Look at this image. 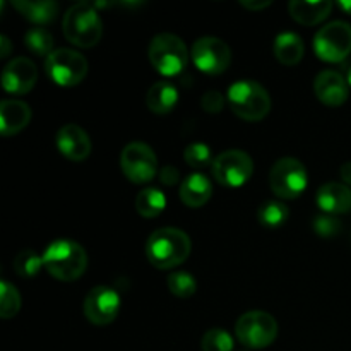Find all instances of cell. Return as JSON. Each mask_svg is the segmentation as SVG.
Returning <instances> with one entry per match:
<instances>
[{
    "mask_svg": "<svg viewBox=\"0 0 351 351\" xmlns=\"http://www.w3.org/2000/svg\"><path fill=\"white\" fill-rule=\"evenodd\" d=\"M82 311L91 324H112L120 312V295L110 287H95L86 297Z\"/></svg>",
    "mask_w": 351,
    "mask_h": 351,
    "instance_id": "4fadbf2b",
    "label": "cell"
},
{
    "mask_svg": "<svg viewBox=\"0 0 351 351\" xmlns=\"http://www.w3.org/2000/svg\"><path fill=\"white\" fill-rule=\"evenodd\" d=\"M348 84L351 86V67L348 69Z\"/></svg>",
    "mask_w": 351,
    "mask_h": 351,
    "instance_id": "f35d334b",
    "label": "cell"
},
{
    "mask_svg": "<svg viewBox=\"0 0 351 351\" xmlns=\"http://www.w3.org/2000/svg\"><path fill=\"white\" fill-rule=\"evenodd\" d=\"M201 106L206 113L216 115V113H219L223 108H225V98H223L221 93L208 91L204 96H202Z\"/></svg>",
    "mask_w": 351,
    "mask_h": 351,
    "instance_id": "d6a6232c",
    "label": "cell"
},
{
    "mask_svg": "<svg viewBox=\"0 0 351 351\" xmlns=\"http://www.w3.org/2000/svg\"><path fill=\"white\" fill-rule=\"evenodd\" d=\"M315 201L324 215H343L351 211V189L341 182H329L319 189Z\"/></svg>",
    "mask_w": 351,
    "mask_h": 351,
    "instance_id": "ac0fdd59",
    "label": "cell"
},
{
    "mask_svg": "<svg viewBox=\"0 0 351 351\" xmlns=\"http://www.w3.org/2000/svg\"><path fill=\"white\" fill-rule=\"evenodd\" d=\"M213 177L223 187H242L254 173V161L245 151L228 149L219 154L211 165Z\"/></svg>",
    "mask_w": 351,
    "mask_h": 351,
    "instance_id": "8fae6325",
    "label": "cell"
},
{
    "mask_svg": "<svg viewBox=\"0 0 351 351\" xmlns=\"http://www.w3.org/2000/svg\"><path fill=\"white\" fill-rule=\"evenodd\" d=\"M58 151L71 161H84L91 154L93 144L88 132L75 123H65L55 137Z\"/></svg>",
    "mask_w": 351,
    "mask_h": 351,
    "instance_id": "9a60e30c",
    "label": "cell"
},
{
    "mask_svg": "<svg viewBox=\"0 0 351 351\" xmlns=\"http://www.w3.org/2000/svg\"><path fill=\"white\" fill-rule=\"evenodd\" d=\"M274 57L283 65H297L304 58V40L297 33H280L274 40Z\"/></svg>",
    "mask_w": 351,
    "mask_h": 351,
    "instance_id": "7402d4cb",
    "label": "cell"
},
{
    "mask_svg": "<svg viewBox=\"0 0 351 351\" xmlns=\"http://www.w3.org/2000/svg\"><path fill=\"white\" fill-rule=\"evenodd\" d=\"M314 50L324 62L338 64L351 53V24L345 21H332L317 31L314 38Z\"/></svg>",
    "mask_w": 351,
    "mask_h": 351,
    "instance_id": "9c48e42d",
    "label": "cell"
},
{
    "mask_svg": "<svg viewBox=\"0 0 351 351\" xmlns=\"http://www.w3.org/2000/svg\"><path fill=\"white\" fill-rule=\"evenodd\" d=\"M38 81V67L26 57H17L5 65L2 72V86L10 95H26Z\"/></svg>",
    "mask_w": 351,
    "mask_h": 351,
    "instance_id": "5bb4252c",
    "label": "cell"
},
{
    "mask_svg": "<svg viewBox=\"0 0 351 351\" xmlns=\"http://www.w3.org/2000/svg\"><path fill=\"white\" fill-rule=\"evenodd\" d=\"M339 177H341L343 184L348 185V187L351 189V161L341 165V168H339Z\"/></svg>",
    "mask_w": 351,
    "mask_h": 351,
    "instance_id": "d590c367",
    "label": "cell"
},
{
    "mask_svg": "<svg viewBox=\"0 0 351 351\" xmlns=\"http://www.w3.org/2000/svg\"><path fill=\"white\" fill-rule=\"evenodd\" d=\"M288 10L293 21L304 26H315L328 19L332 10L331 2H302V0H293L288 3Z\"/></svg>",
    "mask_w": 351,
    "mask_h": 351,
    "instance_id": "44dd1931",
    "label": "cell"
},
{
    "mask_svg": "<svg viewBox=\"0 0 351 351\" xmlns=\"http://www.w3.org/2000/svg\"><path fill=\"white\" fill-rule=\"evenodd\" d=\"M64 36L79 48H93L103 36V23L96 5L77 2L65 12L62 21Z\"/></svg>",
    "mask_w": 351,
    "mask_h": 351,
    "instance_id": "3957f363",
    "label": "cell"
},
{
    "mask_svg": "<svg viewBox=\"0 0 351 351\" xmlns=\"http://www.w3.org/2000/svg\"><path fill=\"white\" fill-rule=\"evenodd\" d=\"M228 105L239 119L259 122L271 110V96L266 88L256 81H237L228 88Z\"/></svg>",
    "mask_w": 351,
    "mask_h": 351,
    "instance_id": "277c9868",
    "label": "cell"
},
{
    "mask_svg": "<svg viewBox=\"0 0 351 351\" xmlns=\"http://www.w3.org/2000/svg\"><path fill=\"white\" fill-rule=\"evenodd\" d=\"M14 7L19 10L21 16L24 19L31 21L33 24H50L51 21L57 17L58 5L50 0H43V2H27V0H17L14 2Z\"/></svg>",
    "mask_w": 351,
    "mask_h": 351,
    "instance_id": "603a6c76",
    "label": "cell"
},
{
    "mask_svg": "<svg viewBox=\"0 0 351 351\" xmlns=\"http://www.w3.org/2000/svg\"><path fill=\"white\" fill-rule=\"evenodd\" d=\"M192 60L204 74L218 75L232 64V50L219 38L202 36L192 47Z\"/></svg>",
    "mask_w": 351,
    "mask_h": 351,
    "instance_id": "7c38bea8",
    "label": "cell"
},
{
    "mask_svg": "<svg viewBox=\"0 0 351 351\" xmlns=\"http://www.w3.org/2000/svg\"><path fill=\"white\" fill-rule=\"evenodd\" d=\"M240 5L245 7L247 10H263L266 9V7L271 5L269 0H264V2H261V0H257V2H250V0H247V2H240Z\"/></svg>",
    "mask_w": 351,
    "mask_h": 351,
    "instance_id": "e575fe53",
    "label": "cell"
},
{
    "mask_svg": "<svg viewBox=\"0 0 351 351\" xmlns=\"http://www.w3.org/2000/svg\"><path fill=\"white\" fill-rule=\"evenodd\" d=\"M312 228H314L315 235H319L321 239H332V237H336L341 232L343 225L336 216L321 215L317 216V218H314Z\"/></svg>",
    "mask_w": 351,
    "mask_h": 351,
    "instance_id": "1f68e13d",
    "label": "cell"
},
{
    "mask_svg": "<svg viewBox=\"0 0 351 351\" xmlns=\"http://www.w3.org/2000/svg\"><path fill=\"white\" fill-rule=\"evenodd\" d=\"M160 182L167 187H173L175 184H178V178H180V171L173 167V165H167L160 170Z\"/></svg>",
    "mask_w": 351,
    "mask_h": 351,
    "instance_id": "836d02e7",
    "label": "cell"
},
{
    "mask_svg": "<svg viewBox=\"0 0 351 351\" xmlns=\"http://www.w3.org/2000/svg\"><path fill=\"white\" fill-rule=\"evenodd\" d=\"M213 195V184L206 175L192 173L182 182L180 199L187 208H202Z\"/></svg>",
    "mask_w": 351,
    "mask_h": 351,
    "instance_id": "d6986e66",
    "label": "cell"
},
{
    "mask_svg": "<svg viewBox=\"0 0 351 351\" xmlns=\"http://www.w3.org/2000/svg\"><path fill=\"white\" fill-rule=\"evenodd\" d=\"M288 216H290V209L285 202L280 201H267L257 209V219L266 228H278L287 221Z\"/></svg>",
    "mask_w": 351,
    "mask_h": 351,
    "instance_id": "d4e9b609",
    "label": "cell"
},
{
    "mask_svg": "<svg viewBox=\"0 0 351 351\" xmlns=\"http://www.w3.org/2000/svg\"><path fill=\"white\" fill-rule=\"evenodd\" d=\"M14 271L21 278H34L43 269V257L38 256L34 250H21L12 264Z\"/></svg>",
    "mask_w": 351,
    "mask_h": 351,
    "instance_id": "83f0119b",
    "label": "cell"
},
{
    "mask_svg": "<svg viewBox=\"0 0 351 351\" xmlns=\"http://www.w3.org/2000/svg\"><path fill=\"white\" fill-rule=\"evenodd\" d=\"M31 122V106L21 99H3L0 103V134L10 137L26 129Z\"/></svg>",
    "mask_w": 351,
    "mask_h": 351,
    "instance_id": "e0dca14e",
    "label": "cell"
},
{
    "mask_svg": "<svg viewBox=\"0 0 351 351\" xmlns=\"http://www.w3.org/2000/svg\"><path fill=\"white\" fill-rule=\"evenodd\" d=\"M151 65L165 77H173L185 71L189 64V50L177 34L161 33L151 40L147 48Z\"/></svg>",
    "mask_w": 351,
    "mask_h": 351,
    "instance_id": "5b68a950",
    "label": "cell"
},
{
    "mask_svg": "<svg viewBox=\"0 0 351 351\" xmlns=\"http://www.w3.org/2000/svg\"><path fill=\"white\" fill-rule=\"evenodd\" d=\"M10 53V41L7 36H0V58L9 57Z\"/></svg>",
    "mask_w": 351,
    "mask_h": 351,
    "instance_id": "8d00e7d4",
    "label": "cell"
},
{
    "mask_svg": "<svg viewBox=\"0 0 351 351\" xmlns=\"http://www.w3.org/2000/svg\"><path fill=\"white\" fill-rule=\"evenodd\" d=\"M192 242L184 230L160 228L146 242V257L156 269H173L191 256Z\"/></svg>",
    "mask_w": 351,
    "mask_h": 351,
    "instance_id": "6da1fadb",
    "label": "cell"
},
{
    "mask_svg": "<svg viewBox=\"0 0 351 351\" xmlns=\"http://www.w3.org/2000/svg\"><path fill=\"white\" fill-rule=\"evenodd\" d=\"M120 168L123 175L137 185L147 184L160 173L153 147L144 143H130L123 147L120 154Z\"/></svg>",
    "mask_w": 351,
    "mask_h": 351,
    "instance_id": "30bf717a",
    "label": "cell"
},
{
    "mask_svg": "<svg viewBox=\"0 0 351 351\" xmlns=\"http://www.w3.org/2000/svg\"><path fill=\"white\" fill-rule=\"evenodd\" d=\"M314 91L326 106H341L350 96L348 81L336 71H322L314 79Z\"/></svg>",
    "mask_w": 351,
    "mask_h": 351,
    "instance_id": "2e32d148",
    "label": "cell"
},
{
    "mask_svg": "<svg viewBox=\"0 0 351 351\" xmlns=\"http://www.w3.org/2000/svg\"><path fill=\"white\" fill-rule=\"evenodd\" d=\"M178 103V89L173 82L160 81L149 88L146 95V106L156 115H167L173 112Z\"/></svg>",
    "mask_w": 351,
    "mask_h": 351,
    "instance_id": "ffe728a7",
    "label": "cell"
},
{
    "mask_svg": "<svg viewBox=\"0 0 351 351\" xmlns=\"http://www.w3.org/2000/svg\"><path fill=\"white\" fill-rule=\"evenodd\" d=\"M184 160L189 167L201 170V168L213 165L211 149H209V146H206V144L202 143L189 144L184 151Z\"/></svg>",
    "mask_w": 351,
    "mask_h": 351,
    "instance_id": "4dcf8cb0",
    "label": "cell"
},
{
    "mask_svg": "<svg viewBox=\"0 0 351 351\" xmlns=\"http://www.w3.org/2000/svg\"><path fill=\"white\" fill-rule=\"evenodd\" d=\"M167 208V197L160 189H144L136 197V211L143 218H156Z\"/></svg>",
    "mask_w": 351,
    "mask_h": 351,
    "instance_id": "cb8c5ba5",
    "label": "cell"
},
{
    "mask_svg": "<svg viewBox=\"0 0 351 351\" xmlns=\"http://www.w3.org/2000/svg\"><path fill=\"white\" fill-rule=\"evenodd\" d=\"M21 295L12 283L3 280L0 283V317L12 319L21 311Z\"/></svg>",
    "mask_w": 351,
    "mask_h": 351,
    "instance_id": "4316f807",
    "label": "cell"
},
{
    "mask_svg": "<svg viewBox=\"0 0 351 351\" xmlns=\"http://www.w3.org/2000/svg\"><path fill=\"white\" fill-rule=\"evenodd\" d=\"M168 290L178 298H189L195 293L197 290V281L192 274H189L187 271H177V273H171L167 280Z\"/></svg>",
    "mask_w": 351,
    "mask_h": 351,
    "instance_id": "f1b7e54d",
    "label": "cell"
},
{
    "mask_svg": "<svg viewBox=\"0 0 351 351\" xmlns=\"http://www.w3.org/2000/svg\"><path fill=\"white\" fill-rule=\"evenodd\" d=\"M308 184L304 163L297 158H281L269 170V187L283 201L300 197Z\"/></svg>",
    "mask_w": 351,
    "mask_h": 351,
    "instance_id": "8992f818",
    "label": "cell"
},
{
    "mask_svg": "<svg viewBox=\"0 0 351 351\" xmlns=\"http://www.w3.org/2000/svg\"><path fill=\"white\" fill-rule=\"evenodd\" d=\"M24 45L27 50L33 51L38 57H48L53 51V38L48 33L45 27H31L26 34H24Z\"/></svg>",
    "mask_w": 351,
    "mask_h": 351,
    "instance_id": "484cf974",
    "label": "cell"
},
{
    "mask_svg": "<svg viewBox=\"0 0 351 351\" xmlns=\"http://www.w3.org/2000/svg\"><path fill=\"white\" fill-rule=\"evenodd\" d=\"M235 335L239 341L247 348H267L278 338V322L273 315L264 311L245 312L237 321Z\"/></svg>",
    "mask_w": 351,
    "mask_h": 351,
    "instance_id": "52a82bcc",
    "label": "cell"
},
{
    "mask_svg": "<svg viewBox=\"0 0 351 351\" xmlns=\"http://www.w3.org/2000/svg\"><path fill=\"white\" fill-rule=\"evenodd\" d=\"M43 267L58 281H75L86 273L88 254L74 240H55L43 254Z\"/></svg>",
    "mask_w": 351,
    "mask_h": 351,
    "instance_id": "7a4b0ae2",
    "label": "cell"
},
{
    "mask_svg": "<svg viewBox=\"0 0 351 351\" xmlns=\"http://www.w3.org/2000/svg\"><path fill=\"white\" fill-rule=\"evenodd\" d=\"M202 351H233V338L226 329L213 328L202 336Z\"/></svg>",
    "mask_w": 351,
    "mask_h": 351,
    "instance_id": "f546056e",
    "label": "cell"
},
{
    "mask_svg": "<svg viewBox=\"0 0 351 351\" xmlns=\"http://www.w3.org/2000/svg\"><path fill=\"white\" fill-rule=\"evenodd\" d=\"M338 5L341 7V9L345 10L346 14H350V16H351V0H341V2H339Z\"/></svg>",
    "mask_w": 351,
    "mask_h": 351,
    "instance_id": "74e56055",
    "label": "cell"
},
{
    "mask_svg": "<svg viewBox=\"0 0 351 351\" xmlns=\"http://www.w3.org/2000/svg\"><path fill=\"white\" fill-rule=\"evenodd\" d=\"M45 72L55 84L72 88L84 81L88 74V60L84 55L71 48H57L45 60Z\"/></svg>",
    "mask_w": 351,
    "mask_h": 351,
    "instance_id": "ba28073f",
    "label": "cell"
}]
</instances>
